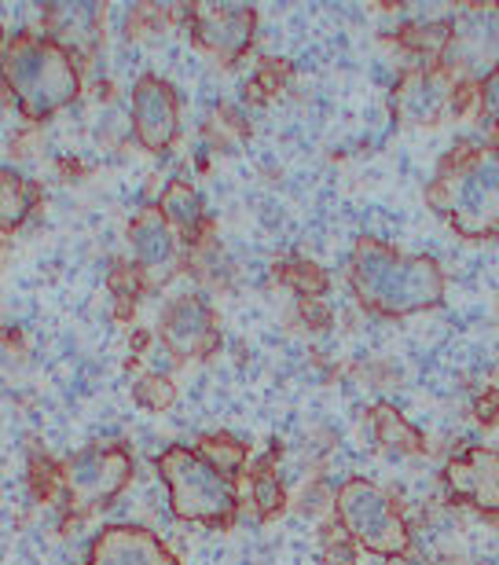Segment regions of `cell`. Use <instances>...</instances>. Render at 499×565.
<instances>
[{"label": "cell", "instance_id": "obj_1", "mask_svg": "<svg viewBox=\"0 0 499 565\" xmlns=\"http://www.w3.org/2000/svg\"><path fill=\"white\" fill-rule=\"evenodd\" d=\"M349 287L364 309L401 320L445 301V273L426 254H401L382 239H360L349 257Z\"/></svg>", "mask_w": 499, "mask_h": 565}, {"label": "cell", "instance_id": "obj_2", "mask_svg": "<svg viewBox=\"0 0 499 565\" xmlns=\"http://www.w3.org/2000/svg\"><path fill=\"white\" fill-rule=\"evenodd\" d=\"M426 206L470 243L499 235V147L467 143L440 162L426 188Z\"/></svg>", "mask_w": 499, "mask_h": 565}, {"label": "cell", "instance_id": "obj_3", "mask_svg": "<svg viewBox=\"0 0 499 565\" xmlns=\"http://www.w3.org/2000/svg\"><path fill=\"white\" fill-rule=\"evenodd\" d=\"M0 82L26 121L60 115L82 96L74 55L55 38H38V33H19L0 49Z\"/></svg>", "mask_w": 499, "mask_h": 565}, {"label": "cell", "instance_id": "obj_4", "mask_svg": "<svg viewBox=\"0 0 499 565\" xmlns=\"http://www.w3.org/2000/svg\"><path fill=\"white\" fill-rule=\"evenodd\" d=\"M169 489V511L180 522H195L206 529H229L240 514V478L202 456L199 448L173 445L155 459Z\"/></svg>", "mask_w": 499, "mask_h": 565}, {"label": "cell", "instance_id": "obj_5", "mask_svg": "<svg viewBox=\"0 0 499 565\" xmlns=\"http://www.w3.org/2000/svg\"><path fill=\"white\" fill-rule=\"evenodd\" d=\"M338 522L342 533L353 540L357 547H364L368 555L379 558H404L412 551V533H407L404 514L396 511L393 500L385 495L379 484L368 478H349L338 489L335 500Z\"/></svg>", "mask_w": 499, "mask_h": 565}, {"label": "cell", "instance_id": "obj_6", "mask_svg": "<svg viewBox=\"0 0 499 565\" xmlns=\"http://www.w3.org/2000/svg\"><path fill=\"white\" fill-rule=\"evenodd\" d=\"M132 478V456L125 448H88L63 467V492L71 511L93 514L107 507Z\"/></svg>", "mask_w": 499, "mask_h": 565}, {"label": "cell", "instance_id": "obj_7", "mask_svg": "<svg viewBox=\"0 0 499 565\" xmlns=\"http://www.w3.org/2000/svg\"><path fill=\"white\" fill-rule=\"evenodd\" d=\"M158 338L177 360H210L221 349V323L199 294H180L158 320Z\"/></svg>", "mask_w": 499, "mask_h": 565}, {"label": "cell", "instance_id": "obj_8", "mask_svg": "<svg viewBox=\"0 0 499 565\" xmlns=\"http://www.w3.org/2000/svg\"><path fill=\"white\" fill-rule=\"evenodd\" d=\"M132 132L144 151L166 154L180 132V99L177 88L158 74L136 77L132 85Z\"/></svg>", "mask_w": 499, "mask_h": 565}, {"label": "cell", "instance_id": "obj_9", "mask_svg": "<svg viewBox=\"0 0 499 565\" xmlns=\"http://www.w3.org/2000/svg\"><path fill=\"white\" fill-rule=\"evenodd\" d=\"M188 26L202 49H210L224 63H235L254 44L257 11L250 4H191Z\"/></svg>", "mask_w": 499, "mask_h": 565}, {"label": "cell", "instance_id": "obj_10", "mask_svg": "<svg viewBox=\"0 0 499 565\" xmlns=\"http://www.w3.org/2000/svg\"><path fill=\"white\" fill-rule=\"evenodd\" d=\"M445 489L456 503H467L499 522V451L467 448L445 467Z\"/></svg>", "mask_w": 499, "mask_h": 565}, {"label": "cell", "instance_id": "obj_11", "mask_svg": "<svg viewBox=\"0 0 499 565\" xmlns=\"http://www.w3.org/2000/svg\"><path fill=\"white\" fill-rule=\"evenodd\" d=\"M129 246H132V265L151 287L158 282H169L180 268V243L177 235L169 232V224L162 221L158 206L136 213L129 224Z\"/></svg>", "mask_w": 499, "mask_h": 565}, {"label": "cell", "instance_id": "obj_12", "mask_svg": "<svg viewBox=\"0 0 499 565\" xmlns=\"http://www.w3.org/2000/svg\"><path fill=\"white\" fill-rule=\"evenodd\" d=\"M85 565H180L177 555L144 525H107L93 540Z\"/></svg>", "mask_w": 499, "mask_h": 565}, {"label": "cell", "instance_id": "obj_13", "mask_svg": "<svg viewBox=\"0 0 499 565\" xmlns=\"http://www.w3.org/2000/svg\"><path fill=\"white\" fill-rule=\"evenodd\" d=\"M448 96H452V88L445 82V74L412 71L401 82V88H396L393 110H396V118L407 121V126H434L448 104Z\"/></svg>", "mask_w": 499, "mask_h": 565}, {"label": "cell", "instance_id": "obj_14", "mask_svg": "<svg viewBox=\"0 0 499 565\" xmlns=\"http://www.w3.org/2000/svg\"><path fill=\"white\" fill-rule=\"evenodd\" d=\"M158 213H162V221L169 224V232L184 243H195L202 224H206L199 191L191 184H184V180H173V184L162 191V199H158Z\"/></svg>", "mask_w": 499, "mask_h": 565}, {"label": "cell", "instance_id": "obj_15", "mask_svg": "<svg viewBox=\"0 0 499 565\" xmlns=\"http://www.w3.org/2000/svg\"><path fill=\"white\" fill-rule=\"evenodd\" d=\"M41 188L15 173L11 166H0V232H15L38 210Z\"/></svg>", "mask_w": 499, "mask_h": 565}, {"label": "cell", "instance_id": "obj_16", "mask_svg": "<svg viewBox=\"0 0 499 565\" xmlns=\"http://www.w3.org/2000/svg\"><path fill=\"white\" fill-rule=\"evenodd\" d=\"M371 429H374V440L390 451H404V456H415L423 451V434L404 419L393 404H374L371 408Z\"/></svg>", "mask_w": 499, "mask_h": 565}, {"label": "cell", "instance_id": "obj_17", "mask_svg": "<svg viewBox=\"0 0 499 565\" xmlns=\"http://www.w3.org/2000/svg\"><path fill=\"white\" fill-rule=\"evenodd\" d=\"M199 451L206 456L213 467H221L224 473H232V478H240V470L246 467V445L243 440H235L232 434H206L199 440Z\"/></svg>", "mask_w": 499, "mask_h": 565}, {"label": "cell", "instance_id": "obj_18", "mask_svg": "<svg viewBox=\"0 0 499 565\" xmlns=\"http://www.w3.org/2000/svg\"><path fill=\"white\" fill-rule=\"evenodd\" d=\"M132 397L140 401L144 408H151V412H162V408H169V404L177 401V390H173V382H169V379H162V375H144L140 382H136Z\"/></svg>", "mask_w": 499, "mask_h": 565}, {"label": "cell", "instance_id": "obj_19", "mask_svg": "<svg viewBox=\"0 0 499 565\" xmlns=\"http://www.w3.org/2000/svg\"><path fill=\"white\" fill-rule=\"evenodd\" d=\"M448 33H452L448 22H426V26H407L401 41L418 52H440L448 44Z\"/></svg>", "mask_w": 499, "mask_h": 565}, {"label": "cell", "instance_id": "obj_20", "mask_svg": "<svg viewBox=\"0 0 499 565\" xmlns=\"http://www.w3.org/2000/svg\"><path fill=\"white\" fill-rule=\"evenodd\" d=\"M250 489H254V503L261 507V518H272V514L283 511V484H279V478L268 467L257 473Z\"/></svg>", "mask_w": 499, "mask_h": 565}, {"label": "cell", "instance_id": "obj_21", "mask_svg": "<svg viewBox=\"0 0 499 565\" xmlns=\"http://www.w3.org/2000/svg\"><path fill=\"white\" fill-rule=\"evenodd\" d=\"M481 115L492 121V126H499V63L489 71V77L481 82Z\"/></svg>", "mask_w": 499, "mask_h": 565}]
</instances>
